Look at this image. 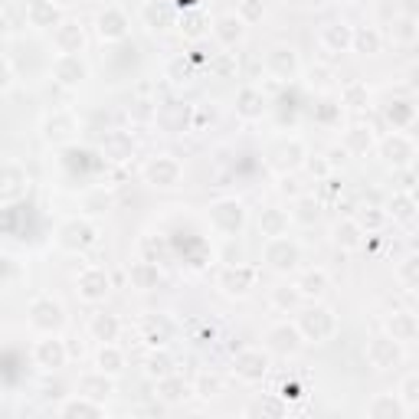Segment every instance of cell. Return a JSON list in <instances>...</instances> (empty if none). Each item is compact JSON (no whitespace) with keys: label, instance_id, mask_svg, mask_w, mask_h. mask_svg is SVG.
<instances>
[{"label":"cell","instance_id":"cell-1","mask_svg":"<svg viewBox=\"0 0 419 419\" xmlns=\"http://www.w3.org/2000/svg\"><path fill=\"white\" fill-rule=\"evenodd\" d=\"M302 331L314 341L328 338V334H334V314L328 308H312V312L302 314Z\"/></svg>","mask_w":419,"mask_h":419},{"label":"cell","instance_id":"cell-2","mask_svg":"<svg viewBox=\"0 0 419 419\" xmlns=\"http://www.w3.org/2000/svg\"><path fill=\"white\" fill-rule=\"evenodd\" d=\"M30 314H33L36 328L53 331V328H59V324H63V308H59L56 302H49V298H40V302H33Z\"/></svg>","mask_w":419,"mask_h":419},{"label":"cell","instance_id":"cell-3","mask_svg":"<svg viewBox=\"0 0 419 419\" xmlns=\"http://www.w3.org/2000/svg\"><path fill=\"white\" fill-rule=\"evenodd\" d=\"M148 177H151L158 187H174V184H177V177H180V167H177V161L158 158V161L148 167Z\"/></svg>","mask_w":419,"mask_h":419},{"label":"cell","instance_id":"cell-4","mask_svg":"<svg viewBox=\"0 0 419 419\" xmlns=\"http://www.w3.org/2000/svg\"><path fill=\"white\" fill-rule=\"evenodd\" d=\"M79 288H82V298H89V302H98V298H105V292H108L105 272H98V268H89V272L79 278Z\"/></svg>","mask_w":419,"mask_h":419},{"label":"cell","instance_id":"cell-5","mask_svg":"<svg viewBox=\"0 0 419 419\" xmlns=\"http://www.w3.org/2000/svg\"><path fill=\"white\" fill-rule=\"evenodd\" d=\"M236 370H240V377H246V380H259V377L266 374V357L259 354V350H246V354H240V360H236Z\"/></svg>","mask_w":419,"mask_h":419},{"label":"cell","instance_id":"cell-6","mask_svg":"<svg viewBox=\"0 0 419 419\" xmlns=\"http://www.w3.org/2000/svg\"><path fill=\"white\" fill-rule=\"evenodd\" d=\"M268 341H272V348H276L278 354H292V350H298V331L288 328V324H278V328L268 331Z\"/></svg>","mask_w":419,"mask_h":419},{"label":"cell","instance_id":"cell-7","mask_svg":"<svg viewBox=\"0 0 419 419\" xmlns=\"http://www.w3.org/2000/svg\"><path fill=\"white\" fill-rule=\"evenodd\" d=\"M223 220H230V223H226V232H232L236 226L242 223V206L232 203V200H220V203L213 206V223L220 226Z\"/></svg>","mask_w":419,"mask_h":419},{"label":"cell","instance_id":"cell-8","mask_svg":"<svg viewBox=\"0 0 419 419\" xmlns=\"http://www.w3.org/2000/svg\"><path fill=\"white\" fill-rule=\"evenodd\" d=\"M98 33L108 36V40H118V36H125V17L118 13V10H108L98 17Z\"/></svg>","mask_w":419,"mask_h":419},{"label":"cell","instance_id":"cell-9","mask_svg":"<svg viewBox=\"0 0 419 419\" xmlns=\"http://www.w3.org/2000/svg\"><path fill=\"white\" fill-rule=\"evenodd\" d=\"M370 348H377V350H370V357H374V364L377 367H390L396 357H400V350H396V344L393 341H386V338H377Z\"/></svg>","mask_w":419,"mask_h":419},{"label":"cell","instance_id":"cell-10","mask_svg":"<svg viewBox=\"0 0 419 419\" xmlns=\"http://www.w3.org/2000/svg\"><path fill=\"white\" fill-rule=\"evenodd\" d=\"M393 341H413L416 334V321H413V314H400V318H393Z\"/></svg>","mask_w":419,"mask_h":419},{"label":"cell","instance_id":"cell-11","mask_svg":"<svg viewBox=\"0 0 419 419\" xmlns=\"http://www.w3.org/2000/svg\"><path fill=\"white\" fill-rule=\"evenodd\" d=\"M324 288H328V276H324V272H308V276L302 278V292L305 295H321Z\"/></svg>","mask_w":419,"mask_h":419},{"label":"cell","instance_id":"cell-12","mask_svg":"<svg viewBox=\"0 0 419 419\" xmlns=\"http://www.w3.org/2000/svg\"><path fill=\"white\" fill-rule=\"evenodd\" d=\"M216 27H220V30H216V33L223 36L226 43H232V40H240V33H242V23H240V20H236V17H223V20H220V23H216Z\"/></svg>","mask_w":419,"mask_h":419},{"label":"cell","instance_id":"cell-13","mask_svg":"<svg viewBox=\"0 0 419 419\" xmlns=\"http://www.w3.org/2000/svg\"><path fill=\"white\" fill-rule=\"evenodd\" d=\"M384 413H393V416H403V413H406V406H400L396 400L384 396V400H377L374 406H370V416H384Z\"/></svg>","mask_w":419,"mask_h":419},{"label":"cell","instance_id":"cell-14","mask_svg":"<svg viewBox=\"0 0 419 419\" xmlns=\"http://www.w3.org/2000/svg\"><path fill=\"white\" fill-rule=\"evenodd\" d=\"M403 400H406V413L416 410V400H419V396H416V377H413V374L403 380Z\"/></svg>","mask_w":419,"mask_h":419},{"label":"cell","instance_id":"cell-15","mask_svg":"<svg viewBox=\"0 0 419 419\" xmlns=\"http://www.w3.org/2000/svg\"><path fill=\"white\" fill-rule=\"evenodd\" d=\"M76 413H92V416H98V406H92V403H85V400H72L63 406V416H76Z\"/></svg>","mask_w":419,"mask_h":419},{"label":"cell","instance_id":"cell-16","mask_svg":"<svg viewBox=\"0 0 419 419\" xmlns=\"http://www.w3.org/2000/svg\"><path fill=\"white\" fill-rule=\"evenodd\" d=\"M98 360H102V367L108 364V370H122V354H115L112 348L102 350V357H98Z\"/></svg>","mask_w":419,"mask_h":419},{"label":"cell","instance_id":"cell-17","mask_svg":"<svg viewBox=\"0 0 419 419\" xmlns=\"http://www.w3.org/2000/svg\"><path fill=\"white\" fill-rule=\"evenodd\" d=\"M95 331H108V338H115V321H102V318H98Z\"/></svg>","mask_w":419,"mask_h":419}]
</instances>
